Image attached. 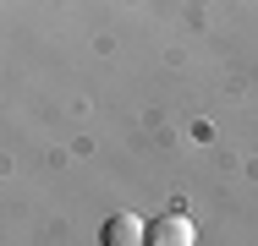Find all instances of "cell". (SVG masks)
<instances>
[{"label": "cell", "instance_id": "obj_1", "mask_svg": "<svg viewBox=\"0 0 258 246\" xmlns=\"http://www.w3.org/2000/svg\"><path fill=\"white\" fill-rule=\"evenodd\" d=\"M149 241H154V246H192L198 230H192L187 213H159L154 224H149Z\"/></svg>", "mask_w": 258, "mask_h": 246}, {"label": "cell", "instance_id": "obj_2", "mask_svg": "<svg viewBox=\"0 0 258 246\" xmlns=\"http://www.w3.org/2000/svg\"><path fill=\"white\" fill-rule=\"evenodd\" d=\"M99 241H104V246H138V241H149V224L132 219V213H115V219H104Z\"/></svg>", "mask_w": 258, "mask_h": 246}]
</instances>
